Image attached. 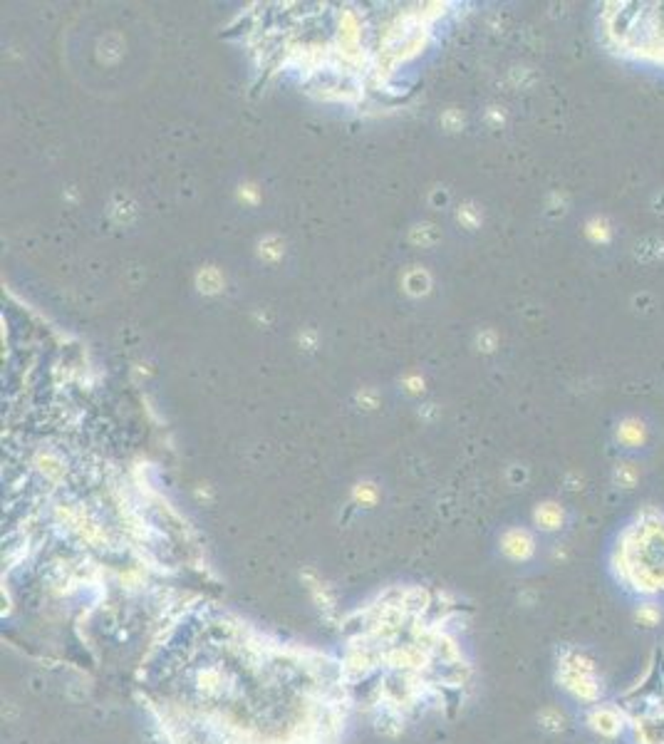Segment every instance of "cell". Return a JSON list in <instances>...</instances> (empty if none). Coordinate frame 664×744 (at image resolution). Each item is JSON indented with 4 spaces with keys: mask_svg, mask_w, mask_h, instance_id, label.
<instances>
[{
    "mask_svg": "<svg viewBox=\"0 0 664 744\" xmlns=\"http://www.w3.org/2000/svg\"><path fill=\"white\" fill-rule=\"evenodd\" d=\"M610 574L630 596L664 598V511L647 506L625 524L610 551Z\"/></svg>",
    "mask_w": 664,
    "mask_h": 744,
    "instance_id": "obj_1",
    "label": "cell"
},
{
    "mask_svg": "<svg viewBox=\"0 0 664 744\" xmlns=\"http://www.w3.org/2000/svg\"><path fill=\"white\" fill-rule=\"evenodd\" d=\"M632 744H664V645L642 660V668L615 697Z\"/></svg>",
    "mask_w": 664,
    "mask_h": 744,
    "instance_id": "obj_2",
    "label": "cell"
},
{
    "mask_svg": "<svg viewBox=\"0 0 664 744\" xmlns=\"http://www.w3.org/2000/svg\"><path fill=\"white\" fill-rule=\"evenodd\" d=\"M558 685L573 700L583 702L588 707L603 702L605 695V685L595 660L588 658L578 648H563L558 653Z\"/></svg>",
    "mask_w": 664,
    "mask_h": 744,
    "instance_id": "obj_3",
    "label": "cell"
},
{
    "mask_svg": "<svg viewBox=\"0 0 664 744\" xmlns=\"http://www.w3.org/2000/svg\"><path fill=\"white\" fill-rule=\"evenodd\" d=\"M585 722H588V727L595 732V735L605 737V740H615V737H622L627 735V722H625V715H622V710L617 707V702H598V705H593L588 710V715H585Z\"/></svg>",
    "mask_w": 664,
    "mask_h": 744,
    "instance_id": "obj_4",
    "label": "cell"
},
{
    "mask_svg": "<svg viewBox=\"0 0 664 744\" xmlns=\"http://www.w3.org/2000/svg\"><path fill=\"white\" fill-rule=\"evenodd\" d=\"M617 437H620V442H622V444H627V447L642 444V442H645V424H642L640 419H635V417L625 419V422L620 424V429H617Z\"/></svg>",
    "mask_w": 664,
    "mask_h": 744,
    "instance_id": "obj_5",
    "label": "cell"
},
{
    "mask_svg": "<svg viewBox=\"0 0 664 744\" xmlns=\"http://www.w3.org/2000/svg\"><path fill=\"white\" fill-rule=\"evenodd\" d=\"M536 519L538 524H543V529H558L560 521H563V511L555 504H546V506L538 509Z\"/></svg>",
    "mask_w": 664,
    "mask_h": 744,
    "instance_id": "obj_6",
    "label": "cell"
},
{
    "mask_svg": "<svg viewBox=\"0 0 664 744\" xmlns=\"http://www.w3.org/2000/svg\"><path fill=\"white\" fill-rule=\"evenodd\" d=\"M513 536H516V541L506 546L508 554H511L513 559H526V556L533 551V541L528 539V534H523V531H516Z\"/></svg>",
    "mask_w": 664,
    "mask_h": 744,
    "instance_id": "obj_7",
    "label": "cell"
},
{
    "mask_svg": "<svg viewBox=\"0 0 664 744\" xmlns=\"http://www.w3.org/2000/svg\"><path fill=\"white\" fill-rule=\"evenodd\" d=\"M637 618H640L647 628H652L662 618V611L657 608L655 601H645V603H640V608H637Z\"/></svg>",
    "mask_w": 664,
    "mask_h": 744,
    "instance_id": "obj_8",
    "label": "cell"
},
{
    "mask_svg": "<svg viewBox=\"0 0 664 744\" xmlns=\"http://www.w3.org/2000/svg\"><path fill=\"white\" fill-rule=\"evenodd\" d=\"M615 479H617V481H620L625 489H632V484L637 481V469H635V464H620V467H617V472H615Z\"/></svg>",
    "mask_w": 664,
    "mask_h": 744,
    "instance_id": "obj_9",
    "label": "cell"
},
{
    "mask_svg": "<svg viewBox=\"0 0 664 744\" xmlns=\"http://www.w3.org/2000/svg\"><path fill=\"white\" fill-rule=\"evenodd\" d=\"M590 228H593L590 233H593L595 238H600V241H608L610 238V228H608V221H605V218H595V221L590 223Z\"/></svg>",
    "mask_w": 664,
    "mask_h": 744,
    "instance_id": "obj_10",
    "label": "cell"
}]
</instances>
